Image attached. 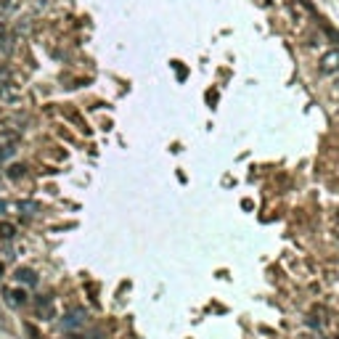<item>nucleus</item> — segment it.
<instances>
[{
	"label": "nucleus",
	"mask_w": 339,
	"mask_h": 339,
	"mask_svg": "<svg viewBox=\"0 0 339 339\" xmlns=\"http://www.w3.org/2000/svg\"><path fill=\"white\" fill-rule=\"evenodd\" d=\"M321 72H323V74H334V72H339V50L337 48H331L329 53H323Z\"/></svg>",
	"instance_id": "obj_1"
},
{
	"label": "nucleus",
	"mask_w": 339,
	"mask_h": 339,
	"mask_svg": "<svg viewBox=\"0 0 339 339\" xmlns=\"http://www.w3.org/2000/svg\"><path fill=\"white\" fill-rule=\"evenodd\" d=\"M35 308H37V313H40V318H53V302H50L48 297H37Z\"/></svg>",
	"instance_id": "obj_2"
},
{
	"label": "nucleus",
	"mask_w": 339,
	"mask_h": 339,
	"mask_svg": "<svg viewBox=\"0 0 339 339\" xmlns=\"http://www.w3.org/2000/svg\"><path fill=\"white\" fill-rule=\"evenodd\" d=\"M5 302H8L11 308H22V305L27 302V297H24V291H19V289H5Z\"/></svg>",
	"instance_id": "obj_3"
},
{
	"label": "nucleus",
	"mask_w": 339,
	"mask_h": 339,
	"mask_svg": "<svg viewBox=\"0 0 339 339\" xmlns=\"http://www.w3.org/2000/svg\"><path fill=\"white\" fill-rule=\"evenodd\" d=\"M16 278H19L22 284H27V286H35V284H37L35 270H29V268H19V270H16Z\"/></svg>",
	"instance_id": "obj_4"
},
{
	"label": "nucleus",
	"mask_w": 339,
	"mask_h": 339,
	"mask_svg": "<svg viewBox=\"0 0 339 339\" xmlns=\"http://www.w3.org/2000/svg\"><path fill=\"white\" fill-rule=\"evenodd\" d=\"M16 141H19V135L14 133V130H3V133H0V148L16 146Z\"/></svg>",
	"instance_id": "obj_5"
},
{
	"label": "nucleus",
	"mask_w": 339,
	"mask_h": 339,
	"mask_svg": "<svg viewBox=\"0 0 339 339\" xmlns=\"http://www.w3.org/2000/svg\"><path fill=\"white\" fill-rule=\"evenodd\" d=\"M82 321H85V313H82V310H74V313H69V315H67L64 326H67V329H72V326H80Z\"/></svg>",
	"instance_id": "obj_6"
},
{
	"label": "nucleus",
	"mask_w": 339,
	"mask_h": 339,
	"mask_svg": "<svg viewBox=\"0 0 339 339\" xmlns=\"http://www.w3.org/2000/svg\"><path fill=\"white\" fill-rule=\"evenodd\" d=\"M16 236V228L11 223H0V239H14Z\"/></svg>",
	"instance_id": "obj_7"
},
{
	"label": "nucleus",
	"mask_w": 339,
	"mask_h": 339,
	"mask_svg": "<svg viewBox=\"0 0 339 339\" xmlns=\"http://www.w3.org/2000/svg\"><path fill=\"white\" fill-rule=\"evenodd\" d=\"M8 178H14V180L24 178V165H11L8 167Z\"/></svg>",
	"instance_id": "obj_8"
},
{
	"label": "nucleus",
	"mask_w": 339,
	"mask_h": 339,
	"mask_svg": "<svg viewBox=\"0 0 339 339\" xmlns=\"http://www.w3.org/2000/svg\"><path fill=\"white\" fill-rule=\"evenodd\" d=\"M19 210H22V215H32L37 210V204L35 201H19Z\"/></svg>",
	"instance_id": "obj_9"
},
{
	"label": "nucleus",
	"mask_w": 339,
	"mask_h": 339,
	"mask_svg": "<svg viewBox=\"0 0 339 339\" xmlns=\"http://www.w3.org/2000/svg\"><path fill=\"white\" fill-rule=\"evenodd\" d=\"M27 334H29V339H40V334H37V329H35V326H27Z\"/></svg>",
	"instance_id": "obj_10"
},
{
	"label": "nucleus",
	"mask_w": 339,
	"mask_h": 339,
	"mask_svg": "<svg viewBox=\"0 0 339 339\" xmlns=\"http://www.w3.org/2000/svg\"><path fill=\"white\" fill-rule=\"evenodd\" d=\"M3 80H8V69H0V82Z\"/></svg>",
	"instance_id": "obj_11"
},
{
	"label": "nucleus",
	"mask_w": 339,
	"mask_h": 339,
	"mask_svg": "<svg viewBox=\"0 0 339 339\" xmlns=\"http://www.w3.org/2000/svg\"><path fill=\"white\" fill-rule=\"evenodd\" d=\"M3 210H5V201H3V199H0V212H3Z\"/></svg>",
	"instance_id": "obj_12"
},
{
	"label": "nucleus",
	"mask_w": 339,
	"mask_h": 339,
	"mask_svg": "<svg viewBox=\"0 0 339 339\" xmlns=\"http://www.w3.org/2000/svg\"><path fill=\"white\" fill-rule=\"evenodd\" d=\"M5 3H11V0H0V5H5Z\"/></svg>",
	"instance_id": "obj_13"
},
{
	"label": "nucleus",
	"mask_w": 339,
	"mask_h": 339,
	"mask_svg": "<svg viewBox=\"0 0 339 339\" xmlns=\"http://www.w3.org/2000/svg\"><path fill=\"white\" fill-rule=\"evenodd\" d=\"M0 276H3V265H0Z\"/></svg>",
	"instance_id": "obj_14"
},
{
	"label": "nucleus",
	"mask_w": 339,
	"mask_h": 339,
	"mask_svg": "<svg viewBox=\"0 0 339 339\" xmlns=\"http://www.w3.org/2000/svg\"><path fill=\"white\" fill-rule=\"evenodd\" d=\"M337 93H339V82H337Z\"/></svg>",
	"instance_id": "obj_15"
},
{
	"label": "nucleus",
	"mask_w": 339,
	"mask_h": 339,
	"mask_svg": "<svg viewBox=\"0 0 339 339\" xmlns=\"http://www.w3.org/2000/svg\"><path fill=\"white\" fill-rule=\"evenodd\" d=\"M337 120H339V112H337Z\"/></svg>",
	"instance_id": "obj_16"
}]
</instances>
